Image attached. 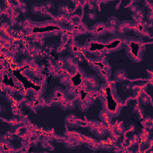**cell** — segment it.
<instances>
[{"mask_svg": "<svg viewBox=\"0 0 153 153\" xmlns=\"http://www.w3.org/2000/svg\"><path fill=\"white\" fill-rule=\"evenodd\" d=\"M100 91L105 93L111 99V102L102 107L103 109L109 112L113 117L118 116L120 113L123 104L120 98L117 94L115 84L108 82L104 83L101 86Z\"/></svg>", "mask_w": 153, "mask_h": 153, "instance_id": "cell-1", "label": "cell"}, {"mask_svg": "<svg viewBox=\"0 0 153 153\" xmlns=\"http://www.w3.org/2000/svg\"><path fill=\"white\" fill-rule=\"evenodd\" d=\"M124 47L126 54L132 61L138 63L142 60L145 46L141 38L127 37Z\"/></svg>", "mask_w": 153, "mask_h": 153, "instance_id": "cell-2", "label": "cell"}, {"mask_svg": "<svg viewBox=\"0 0 153 153\" xmlns=\"http://www.w3.org/2000/svg\"><path fill=\"white\" fill-rule=\"evenodd\" d=\"M84 49L94 57H102L108 54L106 39L99 38H90L87 39L84 45Z\"/></svg>", "mask_w": 153, "mask_h": 153, "instance_id": "cell-3", "label": "cell"}, {"mask_svg": "<svg viewBox=\"0 0 153 153\" xmlns=\"http://www.w3.org/2000/svg\"><path fill=\"white\" fill-rule=\"evenodd\" d=\"M127 36L121 35H112L106 39V47L108 53H116L124 47Z\"/></svg>", "mask_w": 153, "mask_h": 153, "instance_id": "cell-4", "label": "cell"}, {"mask_svg": "<svg viewBox=\"0 0 153 153\" xmlns=\"http://www.w3.org/2000/svg\"><path fill=\"white\" fill-rule=\"evenodd\" d=\"M67 97L66 90L60 87H55L47 98V102L51 106H58Z\"/></svg>", "mask_w": 153, "mask_h": 153, "instance_id": "cell-5", "label": "cell"}, {"mask_svg": "<svg viewBox=\"0 0 153 153\" xmlns=\"http://www.w3.org/2000/svg\"><path fill=\"white\" fill-rule=\"evenodd\" d=\"M88 128L90 132L93 133L97 138L102 139L106 136L107 134V130L102 121L92 120L87 124Z\"/></svg>", "mask_w": 153, "mask_h": 153, "instance_id": "cell-6", "label": "cell"}, {"mask_svg": "<svg viewBox=\"0 0 153 153\" xmlns=\"http://www.w3.org/2000/svg\"><path fill=\"white\" fill-rule=\"evenodd\" d=\"M107 27L106 23L102 22H98L93 26L91 29V34L93 37L100 38L108 33Z\"/></svg>", "mask_w": 153, "mask_h": 153, "instance_id": "cell-7", "label": "cell"}, {"mask_svg": "<svg viewBox=\"0 0 153 153\" xmlns=\"http://www.w3.org/2000/svg\"><path fill=\"white\" fill-rule=\"evenodd\" d=\"M132 30L140 38L149 36V32L148 30V25L143 21L133 25Z\"/></svg>", "mask_w": 153, "mask_h": 153, "instance_id": "cell-8", "label": "cell"}, {"mask_svg": "<svg viewBox=\"0 0 153 153\" xmlns=\"http://www.w3.org/2000/svg\"><path fill=\"white\" fill-rule=\"evenodd\" d=\"M78 104V100L75 97H66L62 102L59 108L62 110H72L75 108Z\"/></svg>", "mask_w": 153, "mask_h": 153, "instance_id": "cell-9", "label": "cell"}, {"mask_svg": "<svg viewBox=\"0 0 153 153\" xmlns=\"http://www.w3.org/2000/svg\"><path fill=\"white\" fill-rule=\"evenodd\" d=\"M82 121L81 119H79L74 114H69L65 118V124L67 126L72 128H76L79 127Z\"/></svg>", "mask_w": 153, "mask_h": 153, "instance_id": "cell-10", "label": "cell"}, {"mask_svg": "<svg viewBox=\"0 0 153 153\" xmlns=\"http://www.w3.org/2000/svg\"><path fill=\"white\" fill-rule=\"evenodd\" d=\"M84 83L87 88L96 90L99 87V82L97 78L93 75H86L84 78Z\"/></svg>", "mask_w": 153, "mask_h": 153, "instance_id": "cell-11", "label": "cell"}, {"mask_svg": "<svg viewBox=\"0 0 153 153\" xmlns=\"http://www.w3.org/2000/svg\"><path fill=\"white\" fill-rule=\"evenodd\" d=\"M133 23L130 20H123L119 23L117 27V32L119 35H123L131 30L133 26Z\"/></svg>", "mask_w": 153, "mask_h": 153, "instance_id": "cell-12", "label": "cell"}, {"mask_svg": "<svg viewBox=\"0 0 153 153\" xmlns=\"http://www.w3.org/2000/svg\"><path fill=\"white\" fill-rule=\"evenodd\" d=\"M67 49L71 54L75 56L81 51V50L84 49V47H82L78 42L71 41L68 44Z\"/></svg>", "mask_w": 153, "mask_h": 153, "instance_id": "cell-13", "label": "cell"}, {"mask_svg": "<svg viewBox=\"0 0 153 153\" xmlns=\"http://www.w3.org/2000/svg\"><path fill=\"white\" fill-rule=\"evenodd\" d=\"M84 143L85 145L89 149L92 150H97L100 148V143L97 142L96 140L93 139V137L90 136H84Z\"/></svg>", "mask_w": 153, "mask_h": 153, "instance_id": "cell-14", "label": "cell"}, {"mask_svg": "<svg viewBox=\"0 0 153 153\" xmlns=\"http://www.w3.org/2000/svg\"><path fill=\"white\" fill-rule=\"evenodd\" d=\"M99 118L100 121L106 125L110 124V123L112 121L113 117L109 112L103 109L99 113Z\"/></svg>", "mask_w": 153, "mask_h": 153, "instance_id": "cell-15", "label": "cell"}, {"mask_svg": "<svg viewBox=\"0 0 153 153\" xmlns=\"http://www.w3.org/2000/svg\"><path fill=\"white\" fill-rule=\"evenodd\" d=\"M114 78L117 82H123L127 79V72L124 69H119L115 72Z\"/></svg>", "mask_w": 153, "mask_h": 153, "instance_id": "cell-16", "label": "cell"}, {"mask_svg": "<svg viewBox=\"0 0 153 153\" xmlns=\"http://www.w3.org/2000/svg\"><path fill=\"white\" fill-rule=\"evenodd\" d=\"M145 87H146V86H145L143 83H140L133 86V96L136 99H139L143 94Z\"/></svg>", "mask_w": 153, "mask_h": 153, "instance_id": "cell-17", "label": "cell"}, {"mask_svg": "<svg viewBox=\"0 0 153 153\" xmlns=\"http://www.w3.org/2000/svg\"><path fill=\"white\" fill-rule=\"evenodd\" d=\"M144 11L143 9L139 8V9L134 13H133L131 16L133 20L136 22V23L142 22L144 19Z\"/></svg>", "mask_w": 153, "mask_h": 153, "instance_id": "cell-18", "label": "cell"}, {"mask_svg": "<svg viewBox=\"0 0 153 153\" xmlns=\"http://www.w3.org/2000/svg\"><path fill=\"white\" fill-rule=\"evenodd\" d=\"M65 60L66 63V66L68 68L72 69L76 67V61L75 60L74 57L71 55H68L65 57Z\"/></svg>", "mask_w": 153, "mask_h": 153, "instance_id": "cell-19", "label": "cell"}, {"mask_svg": "<svg viewBox=\"0 0 153 153\" xmlns=\"http://www.w3.org/2000/svg\"><path fill=\"white\" fill-rule=\"evenodd\" d=\"M66 95L69 97H76L77 96V89L74 86L67 85L66 86Z\"/></svg>", "mask_w": 153, "mask_h": 153, "instance_id": "cell-20", "label": "cell"}, {"mask_svg": "<svg viewBox=\"0 0 153 153\" xmlns=\"http://www.w3.org/2000/svg\"><path fill=\"white\" fill-rule=\"evenodd\" d=\"M120 23L119 20L118 19V18L114 17V16H111L110 17L108 18L107 22H106V25L108 26H118V24Z\"/></svg>", "mask_w": 153, "mask_h": 153, "instance_id": "cell-21", "label": "cell"}, {"mask_svg": "<svg viewBox=\"0 0 153 153\" xmlns=\"http://www.w3.org/2000/svg\"><path fill=\"white\" fill-rule=\"evenodd\" d=\"M55 66L57 68H65L66 67V63H65V58H62V57H59V58H57L55 62Z\"/></svg>", "mask_w": 153, "mask_h": 153, "instance_id": "cell-22", "label": "cell"}, {"mask_svg": "<svg viewBox=\"0 0 153 153\" xmlns=\"http://www.w3.org/2000/svg\"><path fill=\"white\" fill-rule=\"evenodd\" d=\"M78 109L81 112H86L90 108V105L84 101H81L79 103H78Z\"/></svg>", "mask_w": 153, "mask_h": 153, "instance_id": "cell-23", "label": "cell"}, {"mask_svg": "<svg viewBox=\"0 0 153 153\" xmlns=\"http://www.w3.org/2000/svg\"><path fill=\"white\" fill-rule=\"evenodd\" d=\"M139 100L142 105H148L150 103L149 96L144 94L139 99Z\"/></svg>", "mask_w": 153, "mask_h": 153, "instance_id": "cell-24", "label": "cell"}, {"mask_svg": "<svg viewBox=\"0 0 153 153\" xmlns=\"http://www.w3.org/2000/svg\"><path fill=\"white\" fill-rule=\"evenodd\" d=\"M121 122H120L118 124H117L115 126V130L116 132H117L119 134H121L123 133L124 130H125V128L123 126V124H121Z\"/></svg>", "mask_w": 153, "mask_h": 153, "instance_id": "cell-25", "label": "cell"}, {"mask_svg": "<svg viewBox=\"0 0 153 153\" xmlns=\"http://www.w3.org/2000/svg\"><path fill=\"white\" fill-rule=\"evenodd\" d=\"M41 4H35L31 7V11L32 13L35 14H39L40 10Z\"/></svg>", "mask_w": 153, "mask_h": 153, "instance_id": "cell-26", "label": "cell"}, {"mask_svg": "<svg viewBox=\"0 0 153 153\" xmlns=\"http://www.w3.org/2000/svg\"><path fill=\"white\" fill-rule=\"evenodd\" d=\"M86 17L89 20H95L97 17L96 13L94 11L90 10L87 13Z\"/></svg>", "mask_w": 153, "mask_h": 153, "instance_id": "cell-27", "label": "cell"}, {"mask_svg": "<svg viewBox=\"0 0 153 153\" xmlns=\"http://www.w3.org/2000/svg\"><path fill=\"white\" fill-rule=\"evenodd\" d=\"M107 32L111 35H115L117 32V27L115 26H108Z\"/></svg>", "mask_w": 153, "mask_h": 153, "instance_id": "cell-28", "label": "cell"}, {"mask_svg": "<svg viewBox=\"0 0 153 153\" xmlns=\"http://www.w3.org/2000/svg\"><path fill=\"white\" fill-rule=\"evenodd\" d=\"M133 84L131 82H127L126 84H124L123 86V89L124 91H129L130 90H131L133 88Z\"/></svg>", "mask_w": 153, "mask_h": 153, "instance_id": "cell-29", "label": "cell"}, {"mask_svg": "<svg viewBox=\"0 0 153 153\" xmlns=\"http://www.w3.org/2000/svg\"><path fill=\"white\" fill-rule=\"evenodd\" d=\"M66 50H67V47L65 46L64 43H62L60 44L58 47H57L56 51L57 52V53H62L65 51H66Z\"/></svg>", "mask_w": 153, "mask_h": 153, "instance_id": "cell-30", "label": "cell"}, {"mask_svg": "<svg viewBox=\"0 0 153 153\" xmlns=\"http://www.w3.org/2000/svg\"><path fill=\"white\" fill-rule=\"evenodd\" d=\"M44 4H45V7H46V8H47V10H48V12L51 11L54 8V4L50 1H47V2H45Z\"/></svg>", "mask_w": 153, "mask_h": 153, "instance_id": "cell-31", "label": "cell"}, {"mask_svg": "<svg viewBox=\"0 0 153 153\" xmlns=\"http://www.w3.org/2000/svg\"><path fill=\"white\" fill-rule=\"evenodd\" d=\"M139 7L136 4H131V5H129L128 10H129V11H131L133 13H134L139 9Z\"/></svg>", "mask_w": 153, "mask_h": 153, "instance_id": "cell-32", "label": "cell"}, {"mask_svg": "<svg viewBox=\"0 0 153 153\" xmlns=\"http://www.w3.org/2000/svg\"><path fill=\"white\" fill-rule=\"evenodd\" d=\"M121 1L118 2V3L117 5H115L114 6V8H115L117 10H118L120 8V4H121Z\"/></svg>", "mask_w": 153, "mask_h": 153, "instance_id": "cell-33", "label": "cell"}]
</instances>
